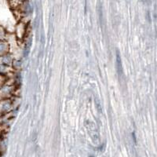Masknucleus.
I'll use <instances>...</instances> for the list:
<instances>
[]
</instances>
